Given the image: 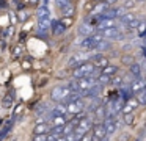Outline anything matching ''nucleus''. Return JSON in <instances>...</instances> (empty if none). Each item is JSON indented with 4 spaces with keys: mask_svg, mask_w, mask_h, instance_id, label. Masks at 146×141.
<instances>
[{
    "mask_svg": "<svg viewBox=\"0 0 146 141\" xmlns=\"http://www.w3.org/2000/svg\"><path fill=\"white\" fill-rule=\"evenodd\" d=\"M47 110H49V107L47 105H46V103H41V105H39L38 107V108H36V115H44V113L46 111H47Z\"/></svg>",
    "mask_w": 146,
    "mask_h": 141,
    "instance_id": "72a5a7b5",
    "label": "nucleus"
},
{
    "mask_svg": "<svg viewBox=\"0 0 146 141\" xmlns=\"http://www.w3.org/2000/svg\"><path fill=\"white\" fill-rule=\"evenodd\" d=\"M124 13H126V8L121 5V6H116V8H108L101 17L102 19H116V17H121Z\"/></svg>",
    "mask_w": 146,
    "mask_h": 141,
    "instance_id": "0eeeda50",
    "label": "nucleus"
},
{
    "mask_svg": "<svg viewBox=\"0 0 146 141\" xmlns=\"http://www.w3.org/2000/svg\"><path fill=\"white\" fill-rule=\"evenodd\" d=\"M46 138H47V135H35L33 141H46Z\"/></svg>",
    "mask_w": 146,
    "mask_h": 141,
    "instance_id": "58836bf2",
    "label": "nucleus"
},
{
    "mask_svg": "<svg viewBox=\"0 0 146 141\" xmlns=\"http://www.w3.org/2000/svg\"><path fill=\"white\" fill-rule=\"evenodd\" d=\"M130 74H133L135 77H141V66H140L138 63L130 64Z\"/></svg>",
    "mask_w": 146,
    "mask_h": 141,
    "instance_id": "bb28decb",
    "label": "nucleus"
},
{
    "mask_svg": "<svg viewBox=\"0 0 146 141\" xmlns=\"http://www.w3.org/2000/svg\"><path fill=\"white\" fill-rule=\"evenodd\" d=\"M111 49V42L108 39H104L102 41V42H99L98 46L94 47V52H105V50H110Z\"/></svg>",
    "mask_w": 146,
    "mask_h": 141,
    "instance_id": "4be33fe9",
    "label": "nucleus"
},
{
    "mask_svg": "<svg viewBox=\"0 0 146 141\" xmlns=\"http://www.w3.org/2000/svg\"><path fill=\"white\" fill-rule=\"evenodd\" d=\"M91 63L96 66V69H101V71L105 68V66L110 64L108 58L105 55H102L101 52H94V55H93V58H91Z\"/></svg>",
    "mask_w": 146,
    "mask_h": 141,
    "instance_id": "423d86ee",
    "label": "nucleus"
},
{
    "mask_svg": "<svg viewBox=\"0 0 146 141\" xmlns=\"http://www.w3.org/2000/svg\"><path fill=\"white\" fill-rule=\"evenodd\" d=\"M57 141H69V140H68V136L61 135V136H58V140H57Z\"/></svg>",
    "mask_w": 146,
    "mask_h": 141,
    "instance_id": "37998d69",
    "label": "nucleus"
},
{
    "mask_svg": "<svg viewBox=\"0 0 146 141\" xmlns=\"http://www.w3.org/2000/svg\"><path fill=\"white\" fill-rule=\"evenodd\" d=\"M19 53H22V49H21V47L17 46L16 49H14V56H19Z\"/></svg>",
    "mask_w": 146,
    "mask_h": 141,
    "instance_id": "79ce46f5",
    "label": "nucleus"
},
{
    "mask_svg": "<svg viewBox=\"0 0 146 141\" xmlns=\"http://www.w3.org/2000/svg\"><path fill=\"white\" fill-rule=\"evenodd\" d=\"M135 19H137V16L133 13H124L119 17V22H121V25H130Z\"/></svg>",
    "mask_w": 146,
    "mask_h": 141,
    "instance_id": "aec40b11",
    "label": "nucleus"
},
{
    "mask_svg": "<svg viewBox=\"0 0 146 141\" xmlns=\"http://www.w3.org/2000/svg\"><path fill=\"white\" fill-rule=\"evenodd\" d=\"M145 125H146V124H145Z\"/></svg>",
    "mask_w": 146,
    "mask_h": 141,
    "instance_id": "8fccbe9b",
    "label": "nucleus"
},
{
    "mask_svg": "<svg viewBox=\"0 0 146 141\" xmlns=\"http://www.w3.org/2000/svg\"><path fill=\"white\" fill-rule=\"evenodd\" d=\"M50 125H52V127H58V125H66V119H64V116H55V118H52Z\"/></svg>",
    "mask_w": 146,
    "mask_h": 141,
    "instance_id": "393cba45",
    "label": "nucleus"
},
{
    "mask_svg": "<svg viewBox=\"0 0 146 141\" xmlns=\"http://www.w3.org/2000/svg\"><path fill=\"white\" fill-rule=\"evenodd\" d=\"M94 31H96V27H94V25H91L90 22H83V24L79 25V28H77V33H79L80 36H83V38L94 34Z\"/></svg>",
    "mask_w": 146,
    "mask_h": 141,
    "instance_id": "1a4fd4ad",
    "label": "nucleus"
},
{
    "mask_svg": "<svg viewBox=\"0 0 146 141\" xmlns=\"http://www.w3.org/2000/svg\"><path fill=\"white\" fill-rule=\"evenodd\" d=\"M133 119H135V118H133V113H123V121L126 122L127 125H129V124H132V122H133Z\"/></svg>",
    "mask_w": 146,
    "mask_h": 141,
    "instance_id": "cd10ccee",
    "label": "nucleus"
},
{
    "mask_svg": "<svg viewBox=\"0 0 146 141\" xmlns=\"http://www.w3.org/2000/svg\"><path fill=\"white\" fill-rule=\"evenodd\" d=\"M135 5H137V0H124V2H123V6H124L126 9L135 8Z\"/></svg>",
    "mask_w": 146,
    "mask_h": 141,
    "instance_id": "473e14b6",
    "label": "nucleus"
},
{
    "mask_svg": "<svg viewBox=\"0 0 146 141\" xmlns=\"http://www.w3.org/2000/svg\"><path fill=\"white\" fill-rule=\"evenodd\" d=\"M47 5H49V0H42L41 6H47Z\"/></svg>",
    "mask_w": 146,
    "mask_h": 141,
    "instance_id": "49530a36",
    "label": "nucleus"
},
{
    "mask_svg": "<svg viewBox=\"0 0 146 141\" xmlns=\"http://www.w3.org/2000/svg\"><path fill=\"white\" fill-rule=\"evenodd\" d=\"M111 78L113 77H110V75H104V74H101V75H98V78H96V81H98L99 85H108V83H111Z\"/></svg>",
    "mask_w": 146,
    "mask_h": 141,
    "instance_id": "a878e982",
    "label": "nucleus"
},
{
    "mask_svg": "<svg viewBox=\"0 0 146 141\" xmlns=\"http://www.w3.org/2000/svg\"><path fill=\"white\" fill-rule=\"evenodd\" d=\"M2 105H3L5 108H10V107L13 105V96H5L3 100H2Z\"/></svg>",
    "mask_w": 146,
    "mask_h": 141,
    "instance_id": "c756f323",
    "label": "nucleus"
},
{
    "mask_svg": "<svg viewBox=\"0 0 146 141\" xmlns=\"http://www.w3.org/2000/svg\"><path fill=\"white\" fill-rule=\"evenodd\" d=\"M93 55H94V52H88V50H82V52H76L72 53V55L69 56V60H68V64L71 66V68H77V66L83 64V63L86 61H91Z\"/></svg>",
    "mask_w": 146,
    "mask_h": 141,
    "instance_id": "f03ea898",
    "label": "nucleus"
},
{
    "mask_svg": "<svg viewBox=\"0 0 146 141\" xmlns=\"http://www.w3.org/2000/svg\"><path fill=\"white\" fill-rule=\"evenodd\" d=\"M118 124H119V121H118V119H105L104 125H105V130H107V135H111L113 132H116Z\"/></svg>",
    "mask_w": 146,
    "mask_h": 141,
    "instance_id": "a211bd4d",
    "label": "nucleus"
},
{
    "mask_svg": "<svg viewBox=\"0 0 146 141\" xmlns=\"http://www.w3.org/2000/svg\"><path fill=\"white\" fill-rule=\"evenodd\" d=\"M118 66H113V64H108V66H105L104 69L101 71V74H104V75H110V77H113L115 74H118Z\"/></svg>",
    "mask_w": 146,
    "mask_h": 141,
    "instance_id": "5701e85b",
    "label": "nucleus"
},
{
    "mask_svg": "<svg viewBox=\"0 0 146 141\" xmlns=\"http://www.w3.org/2000/svg\"><path fill=\"white\" fill-rule=\"evenodd\" d=\"M137 100H138L140 105H146V89L137 94Z\"/></svg>",
    "mask_w": 146,
    "mask_h": 141,
    "instance_id": "c85d7f7f",
    "label": "nucleus"
},
{
    "mask_svg": "<svg viewBox=\"0 0 146 141\" xmlns=\"http://www.w3.org/2000/svg\"><path fill=\"white\" fill-rule=\"evenodd\" d=\"M17 19H19V22H25L27 19H29V13H27V11H21L19 16H17Z\"/></svg>",
    "mask_w": 146,
    "mask_h": 141,
    "instance_id": "e433bc0d",
    "label": "nucleus"
},
{
    "mask_svg": "<svg viewBox=\"0 0 146 141\" xmlns=\"http://www.w3.org/2000/svg\"><path fill=\"white\" fill-rule=\"evenodd\" d=\"M105 39L108 41H123L126 39V33L123 30H119L118 27H110V28H105V30L99 31Z\"/></svg>",
    "mask_w": 146,
    "mask_h": 141,
    "instance_id": "20e7f679",
    "label": "nucleus"
},
{
    "mask_svg": "<svg viewBox=\"0 0 146 141\" xmlns=\"http://www.w3.org/2000/svg\"><path fill=\"white\" fill-rule=\"evenodd\" d=\"M93 127H94V125H93V121L86 116V118L82 119V121H79V124H77V127H76V130H74V132L83 136V135H86L90 130H93Z\"/></svg>",
    "mask_w": 146,
    "mask_h": 141,
    "instance_id": "39448f33",
    "label": "nucleus"
},
{
    "mask_svg": "<svg viewBox=\"0 0 146 141\" xmlns=\"http://www.w3.org/2000/svg\"><path fill=\"white\" fill-rule=\"evenodd\" d=\"M105 2H107V3H108V5H110V6H111V5H115V3H116V2H118V0H105Z\"/></svg>",
    "mask_w": 146,
    "mask_h": 141,
    "instance_id": "c03bdc74",
    "label": "nucleus"
},
{
    "mask_svg": "<svg viewBox=\"0 0 146 141\" xmlns=\"http://www.w3.org/2000/svg\"><path fill=\"white\" fill-rule=\"evenodd\" d=\"M71 88L69 86H64V85H58V86H55L54 89L50 91V99L54 100V102H60V103H64L66 102V99L71 96Z\"/></svg>",
    "mask_w": 146,
    "mask_h": 141,
    "instance_id": "7ed1b4c3",
    "label": "nucleus"
},
{
    "mask_svg": "<svg viewBox=\"0 0 146 141\" xmlns=\"http://www.w3.org/2000/svg\"><path fill=\"white\" fill-rule=\"evenodd\" d=\"M30 5H38V0H29Z\"/></svg>",
    "mask_w": 146,
    "mask_h": 141,
    "instance_id": "a18cd8bd",
    "label": "nucleus"
},
{
    "mask_svg": "<svg viewBox=\"0 0 146 141\" xmlns=\"http://www.w3.org/2000/svg\"><path fill=\"white\" fill-rule=\"evenodd\" d=\"M50 27H52V21H50V17H49V16H46V17L38 19V30L41 31V33L47 31Z\"/></svg>",
    "mask_w": 146,
    "mask_h": 141,
    "instance_id": "dca6fc26",
    "label": "nucleus"
},
{
    "mask_svg": "<svg viewBox=\"0 0 146 141\" xmlns=\"http://www.w3.org/2000/svg\"><path fill=\"white\" fill-rule=\"evenodd\" d=\"M36 16H38V19L49 16V9H47V6H41V8L38 9V13H36Z\"/></svg>",
    "mask_w": 146,
    "mask_h": 141,
    "instance_id": "7c9ffc66",
    "label": "nucleus"
},
{
    "mask_svg": "<svg viewBox=\"0 0 146 141\" xmlns=\"http://www.w3.org/2000/svg\"><path fill=\"white\" fill-rule=\"evenodd\" d=\"M50 28H52V33H54L55 36H57V34H61L64 30H66V27L61 24V21H54V22H52V27Z\"/></svg>",
    "mask_w": 146,
    "mask_h": 141,
    "instance_id": "412c9836",
    "label": "nucleus"
},
{
    "mask_svg": "<svg viewBox=\"0 0 146 141\" xmlns=\"http://www.w3.org/2000/svg\"><path fill=\"white\" fill-rule=\"evenodd\" d=\"M61 24H63L66 28H69L71 25H72V17H63L61 19Z\"/></svg>",
    "mask_w": 146,
    "mask_h": 141,
    "instance_id": "f704fd0d",
    "label": "nucleus"
},
{
    "mask_svg": "<svg viewBox=\"0 0 146 141\" xmlns=\"http://www.w3.org/2000/svg\"><path fill=\"white\" fill-rule=\"evenodd\" d=\"M55 5H57V8L63 9V8H66L68 5H71V0H55Z\"/></svg>",
    "mask_w": 146,
    "mask_h": 141,
    "instance_id": "2f4dec72",
    "label": "nucleus"
},
{
    "mask_svg": "<svg viewBox=\"0 0 146 141\" xmlns=\"http://www.w3.org/2000/svg\"><path fill=\"white\" fill-rule=\"evenodd\" d=\"M94 3H99V2H105V0H93Z\"/></svg>",
    "mask_w": 146,
    "mask_h": 141,
    "instance_id": "de8ad7c7",
    "label": "nucleus"
},
{
    "mask_svg": "<svg viewBox=\"0 0 146 141\" xmlns=\"http://www.w3.org/2000/svg\"><path fill=\"white\" fill-rule=\"evenodd\" d=\"M129 86H130V89H132V93L137 96L138 93H141V91H145V89H146V81H145V78L137 77L135 80H133L132 83L129 85Z\"/></svg>",
    "mask_w": 146,
    "mask_h": 141,
    "instance_id": "9b49d317",
    "label": "nucleus"
},
{
    "mask_svg": "<svg viewBox=\"0 0 146 141\" xmlns=\"http://www.w3.org/2000/svg\"><path fill=\"white\" fill-rule=\"evenodd\" d=\"M74 11H76V6H74L72 3H71V5H68L66 8L61 9V16H63V17H72Z\"/></svg>",
    "mask_w": 146,
    "mask_h": 141,
    "instance_id": "b1692460",
    "label": "nucleus"
},
{
    "mask_svg": "<svg viewBox=\"0 0 146 141\" xmlns=\"http://www.w3.org/2000/svg\"><path fill=\"white\" fill-rule=\"evenodd\" d=\"M108 8H110V5H108L107 2H99V3H96L94 8L91 9V14L90 16H102Z\"/></svg>",
    "mask_w": 146,
    "mask_h": 141,
    "instance_id": "f8f14e48",
    "label": "nucleus"
},
{
    "mask_svg": "<svg viewBox=\"0 0 146 141\" xmlns=\"http://www.w3.org/2000/svg\"><path fill=\"white\" fill-rule=\"evenodd\" d=\"M121 61L124 63V64H133V56H123V58H121Z\"/></svg>",
    "mask_w": 146,
    "mask_h": 141,
    "instance_id": "4c0bfd02",
    "label": "nucleus"
},
{
    "mask_svg": "<svg viewBox=\"0 0 146 141\" xmlns=\"http://www.w3.org/2000/svg\"><path fill=\"white\" fill-rule=\"evenodd\" d=\"M11 34H13V27H10V28L5 30V36H11Z\"/></svg>",
    "mask_w": 146,
    "mask_h": 141,
    "instance_id": "a19ab883",
    "label": "nucleus"
},
{
    "mask_svg": "<svg viewBox=\"0 0 146 141\" xmlns=\"http://www.w3.org/2000/svg\"><path fill=\"white\" fill-rule=\"evenodd\" d=\"M83 100H77V102H71V103H66V110H68V115H71L74 118V116L77 115V113H80L83 110Z\"/></svg>",
    "mask_w": 146,
    "mask_h": 141,
    "instance_id": "9d476101",
    "label": "nucleus"
},
{
    "mask_svg": "<svg viewBox=\"0 0 146 141\" xmlns=\"http://www.w3.org/2000/svg\"><path fill=\"white\" fill-rule=\"evenodd\" d=\"M93 113H94L96 121H98V122H104L105 118H107V107H105V105H99Z\"/></svg>",
    "mask_w": 146,
    "mask_h": 141,
    "instance_id": "2eb2a0df",
    "label": "nucleus"
},
{
    "mask_svg": "<svg viewBox=\"0 0 146 141\" xmlns=\"http://www.w3.org/2000/svg\"><path fill=\"white\" fill-rule=\"evenodd\" d=\"M111 85H124L123 83V75H116L111 78Z\"/></svg>",
    "mask_w": 146,
    "mask_h": 141,
    "instance_id": "c9c22d12",
    "label": "nucleus"
},
{
    "mask_svg": "<svg viewBox=\"0 0 146 141\" xmlns=\"http://www.w3.org/2000/svg\"><path fill=\"white\" fill-rule=\"evenodd\" d=\"M50 128H52V125H49L47 121L41 122V124H36V127L33 128V135H47L50 132Z\"/></svg>",
    "mask_w": 146,
    "mask_h": 141,
    "instance_id": "4468645a",
    "label": "nucleus"
},
{
    "mask_svg": "<svg viewBox=\"0 0 146 141\" xmlns=\"http://www.w3.org/2000/svg\"><path fill=\"white\" fill-rule=\"evenodd\" d=\"M138 100H137V97H130L129 100H126V103H124L123 107V111L121 113H133V110L138 107Z\"/></svg>",
    "mask_w": 146,
    "mask_h": 141,
    "instance_id": "ddd939ff",
    "label": "nucleus"
},
{
    "mask_svg": "<svg viewBox=\"0 0 146 141\" xmlns=\"http://www.w3.org/2000/svg\"><path fill=\"white\" fill-rule=\"evenodd\" d=\"M91 133H93V141H101L102 138L107 136V130H105L104 122H98V124H94Z\"/></svg>",
    "mask_w": 146,
    "mask_h": 141,
    "instance_id": "6e6552de",
    "label": "nucleus"
},
{
    "mask_svg": "<svg viewBox=\"0 0 146 141\" xmlns=\"http://www.w3.org/2000/svg\"><path fill=\"white\" fill-rule=\"evenodd\" d=\"M110 27H116L115 19H101V21H99V24L96 25V31H102V30L110 28Z\"/></svg>",
    "mask_w": 146,
    "mask_h": 141,
    "instance_id": "f3484780",
    "label": "nucleus"
},
{
    "mask_svg": "<svg viewBox=\"0 0 146 141\" xmlns=\"http://www.w3.org/2000/svg\"><path fill=\"white\" fill-rule=\"evenodd\" d=\"M82 141H93V133H86V135H83Z\"/></svg>",
    "mask_w": 146,
    "mask_h": 141,
    "instance_id": "ea45409f",
    "label": "nucleus"
},
{
    "mask_svg": "<svg viewBox=\"0 0 146 141\" xmlns=\"http://www.w3.org/2000/svg\"><path fill=\"white\" fill-rule=\"evenodd\" d=\"M101 141H108V138H107V136H105V138H102V140H101Z\"/></svg>",
    "mask_w": 146,
    "mask_h": 141,
    "instance_id": "09e8293b",
    "label": "nucleus"
},
{
    "mask_svg": "<svg viewBox=\"0 0 146 141\" xmlns=\"http://www.w3.org/2000/svg\"><path fill=\"white\" fill-rule=\"evenodd\" d=\"M74 78H83V77H91V78H98L96 77V66L91 61H86L83 64L74 68L72 72Z\"/></svg>",
    "mask_w": 146,
    "mask_h": 141,
    "instance_id": "f257e3e1",
    "label": "nucleus"
},
{
    "mask_svg": "<svg viewBox=\"0 0 146 141\" xmlns=\"http://www.w3.org/2000/svg\"><path fill=\"white\" fill-rule=\"evenodd\" d=\"M66 113H68L66 105H64V103H60V105H57L55 108L50 110V119L55 118V116H64Z\"/></svg>",
    "mask_w": 146,
    "mask_h": 141,
    "instance_id": "6ab92c4d",
    "label": "nucleus"
}]
</instances>
